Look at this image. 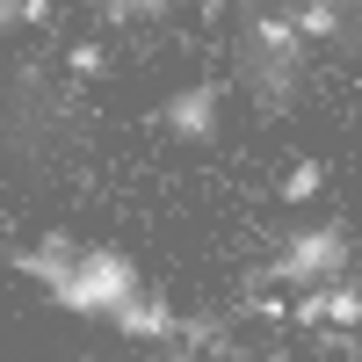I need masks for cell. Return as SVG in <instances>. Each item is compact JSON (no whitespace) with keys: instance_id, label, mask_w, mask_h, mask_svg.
Listing matches in <instances>:
<instances>
[{"instance_id":"12","label":"cell","mask_w":362,"mask_h":362,"mask_svg":"<svg viewBox=\"0 0 362 362\" xmlns=\"http://www.w3.org/2000/svg\"><path fill=\"white\" fill-rule=\"evenodd\" d=\"M22 22V0H0V29H15Z\"/></svg>"},{"instance_id":"2","label":"cell","mask_w":362,"mask_h":362,"mask_svg":"<svg viewBox=\"0 0 362 362\" xmlns=\"http://www.w3.org/2000/svg\"><path fill=\"white\" fill-rule=\"evenodd\" d=\"M239 66L261 80L268 102H283V87L305 73V37H297V22L290 15H247V29H239Z\"/></svg>"},{"instance_id":"11","label":"cell","mask_w":362,"mask_h":362,"mask_svg":"<svg viewBox=\"0 0 362 362\" xmlns=\"http://www.w3.org/2000/svg\"><path fill=\"white\" fill-rule=\"evenodd\" d=\"M51 22V0H22V29H44Z\"/></svg>"},{"instance_id":"8","label":"cell","mask_w":362,"mask_h":362,"mask_svg":"<svg viewBox=\"0 0 362 362\" xmlns=\"http://www.w3.org/2000/svg\"><path fill=\"white\" fill-rule=\"evenodd\" d=\"M290 22H297L305 44H326V37H341V0H297Z\"/></svg>"},{"instance_id":"13","label":"cell","mask_w":362,"mask_h":362,"mask_svg":"<svg viewBox=\"0 0 362 362\" xmlns=\"http://www.w3.org/2000/svg\"><path fill=\"white\" fill-rule=\"evenodd\" d=\"M261 362H290V355H283V348H276V355H261Z\"/></svg>"},{"instance_id":"1","label":"cell","mask_w":362,"mask_h":362,"mask_svg":"<svg viewBox=\"0 0 362 362\" xmlns=\"http://www.w3.org/2000/svg\"><path fill=\"white\" fill-rule=\"evenodd\" d=\"M131 297H145V283H138V261L124 247H80V261L51 283V305L73 319H116Z\"/></svg>"},{"instance_id":"6","label":"cell","mask_w":362,"mask_h":362,"mask_svg":"<svg viewBox=\"0 0 362 362\" xmlns=\"http://www.w3.org/2000/svg\"><path fill=\"white\" fill-rule=\"evenodd\" d=\"M73 261H80V239H73V232H44L37 247H29V254H15V268H22V276H37L44 290H51L58 276H66Z\"/></svg>"},{"instance_id":"9","label":"cell","mask_w":362,"mask_h":362,"mask_svg":"<svg viewBox=\"0 0 362 362\" xmlns=\"http://www.w3.org/2000/svg\"><path fill=\"white\" fill-rule=\"evenodd\" d=\"M276 196H283V203H297V210H305L312 196H326V167H319V160H297V167H290V174L276 181Z\"/></svg>"},{"instance_id":"5","label":"cell","mask_w":362,"mask_h":362,"mask_svg":"<svg viewBox=\"0 0 362 362\" xmlns=\"http://www.w3.org/2000/svg\"><path fill=\"white\" fill-rule=\"evenodd\" d=\"M109 326H116L124 341H181V312L167 305V297H153V290H145V297H131V305L116 312Z\"/></svg>"},{"instance_id":"4","label":"cell","mask_w":362,"mask_h":362,"mask_svg":"<svg viewBox=\"0 0 362 362\" xmlns=\"http://www.w3.org/2000/svg\"><path fill=\"white\" fill-rule=\"evenodd\" d=\"M218 102H225V87L218 80H196V87H181V95H167L160 124L174 138H189V145H210V138H218Z\"/></svg>"},{"instance_id":"3","label":"cell","mask_w":362,"mask_h":362,"mask_svg":"<svg viewBox=\"0 0 362 362\" xmlns=\"http://www.w3.org/2000/svg\"><path fill=\"white\" fill-rule=\"evenodd\" d=\"M348 232L341 225H312V232H290L283 239V254L268 261V283H283V290H319V283H341L348 276Z\"/></svg>"},{"instance_id":"14","label":"cell","mask_w":362,"mask_h":362,"mask_svg":"<svg viewBox=\"0 0 362 362\" xmlns=\"http://www.w3.org/2000/svg\"><path fill=\"white\" fill-rule=\"evenodd\" d=\"M232 8H247V15H254V0H232Z\"/></svg>"},{"instance_id":"10","label":"cell","mask_w":362,"mask_h":362,"mask_svg":"<svg viewBox=\"0 0 362 362\" xmlns=\"http://www.w3.org/2000/svg\"><path fill=\"white\" fill-rule=\"evenodd\" d=\"M66 66H73V80H95V73H102V44H73Z\"/></svg>"},{"instance_id":"7","label":"cell","mask_w":362,"mask_h":362,"mask_svg":"<svg viewBox=\"0 0 362 362\" xmlns=\"http://www.w3.org/2000/svg\"><path fill=\"white\" fill-rule=\"evenodd\" d=\"M319 305H326V326H341V334H362V283H319Z\"/></svg>"}]
</instances>
